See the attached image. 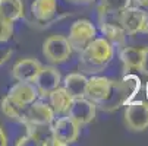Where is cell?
Listing matches in <instances>:
<instances>
[{"mask_svg": "<svg viewBox=\"0 0 148 146\" xmlns=\"http://www.w3.org/2000/svg\"><path fill=\"white\" fill-rule=\"evenodd\" d=\"M113 45L109 39L94 38L79 53V70L87 75H97L103 72L113 58Z\"/></svg>", "mask_w": 148, "mask_h": 146, "instance_id": "obj_1", "label": "cell"}, {"mask_svg": "<svg viewBox=\"0 0 148 146\" xmlns=\"http://www.w3.org/2000/svg\"><path fill=\"white\" fill-rule=\"evenodd\" d=\"M139 88L141 82L136 76H126L120 80H112L109 95L97 105L106 113L114 111L132 101V98L138 94Z\"/></svg>", "mask_w": 148, "mask_h": 146, "instance_id": "obj_2", "label": "cell"}, {"mask_svg": "<svg viewBox=\"0 0 148 146\" xmlns=\"http://www.w3.org/2000/svg\"><path fill=\"white\" fill-rule=\"evenodd\" d=\"M98 26L100 31L103 32L104 38L109 39L112 45L114 47H123L126 45V31L120 25L119 20V13H98Z\"/></svg>", "mask_w": 148, "mask_h": 146, "instance_id": "obj_3", "label": "cell"}, {"mask_svg": "<svg viewBox=\"0 0 148 146\" xmlns=\"http://www.w3.org/2000/svg\"><path fill=\"white\" fill-rule=\"evenodd\" d=\"M97 37V28L88 19H78L72 24L68 35V41L72 50L81 53Z\"/></svg>", "mask_w": 148, "mask_h": 146, "instance_id": "obj_4", "label": "cell"}, {"mask_svg": "<svg viewBox=\"0 0 148 146\" xmlns=\"http://www.w3.org/2000/svg\"><path fill=\"white\" fill-rule=\"evenodd\" d=\"M54 143L53 146H66L78 140L81 126L69 115H63L51 123Z\"/></svg>", "mask_w": 148, "mask_h": 146, "instance_id": "obj_5", "label": "cell"}, {"mask_svg": "<svg viewBox=\"0 0 148 146\" xmlns=\"http://www.w3.org/2000/svg\"><path fill=\"white\" fill-rule=\"evenodd\" d=\"M72 47L69 44L68 38L62 35H51L49 37L43 44V54L44 57L53 65H60L71 57Z\"/></svg>", "mask_w": 148, "mask_h": 146, "instance_id": "obj_6", "label": "cell"}, {"mask_svg": "<svg viewBox=\"0 0 148 146\" xmlns=\"http://www.w3.org/2000/svg\"><path fill=\"white\" fill-rule=\"evenodd\" d=\"M125 124L132 132H144L148 129V102L129 101L125 110Z\"/></svg>", "mask_w": 148, "mask_h": 146, "instance_id": "obj_7", "label": "cell"}, {"mask_svg": "<svg viewBox=\"0 0 148 146\" xmlns=\"http://www.w3.org/2000/svg\"><path fill=\"white\" fill-rule=\"evenodd\" d=\"M120 61L126 72L139 70L147 73V57H148V47H135V45H123L120 47L119 53Z\"/></svg>", "mask_w": 148, "mask_h": 146, "instance_id": "obj_8", "label": "cell"}, {"mask_svg": "<svg viewBox=\"0 0 148 146\" xmlns=\"http://www.w3.org/2000/svg\"><path fill=\"white\" fill-rule=\"evenodd\" d=\"M148 13L139 6H128L119 13V20L128 35H135L144 32Z\"/></svg>", "mask_w": 148, "mask_h": 146, "instance_id": "obj_9", "label": "cell"}, {"mask_svg": "<svg viewBox=\"0 0 148 146\" xmlns=\"http://www.w3.org/2000/svg\"><path fill=\"white\" fill-rule=\"evenodd\" d=\"M95 111H97V105L91 99H88L87 96H78L72 99V104L66 115H69L82 127L90 124L95 118Z\"/></svg>", "mask_w": 148, "mask_h": 146, "instance_id": "obj_10", "label": "cell"}, {"mask_svg": "<svg viewBox=\"0 0 148 146\" xmlns=\"http://www.w3.org/2000/svg\"><path fill=\"white\" fill-rule=\"evenodd\" d=\"M60 82L62 75L54 66H43L34 80V85L38 89V95L41 98H46L50 95L51 91L60 86Z\"/></svg>", "mask_w": 148, "mask_h": 146, "instance_id": "obj_11", "label": "cell"}, {"mask_svg": "<svg viewBox=\"0 0 148 146\" xmlns=\"http://www.w3.org/2000/svg\"><path fill=\"white\" fill-rule=\"evenodd\" d=\"M54 111L50 104L43 101H34L27 107L24 115V124H50L54 121Z\"/></svg>", "mask_w": 148, "mask_h": 146, "instance_id": "obj_12", "label": "cell"}, {"mask_svg": "<svg viewBox=\"0 0 148 146\" xmlns=\"http://www.w3.org/2000/svg\"><path fill=\"white\" fill-rule=\"evenodd\" d=\"M8 96L21 105H29L38 99L40 95L34 82H16L13 86H10Z\"/></svg>", "mask_w": 148, "mask_h": 146, "instance_id": "obj_13", "label": "cell"}, {"mask_svg": "<svg viewBox=\"0 0 148 146\" xmlns=\"http://www.w3.org/2000/svg\"><path fill=\"white\" fill-rule=\"evenodd\" d=\"M43 65L35 58H22L15 63L12 69V77L16 82H34Z\"/></svg>", "mask_w": 148, "mask_h": 146, "instance_id": "obj_14", "label": "cell"}, {"mask_svg": "<svg viewBox=\"0 0 148 146\" xmlns=\"http://www.w3.org/2000/svg\"><path fill=\"white\" fill-rule=\"evenodd\" d=\"M29 145L50 146L54 143L53 126L50 124H25Z\"/></svg>", "mask_w": 148, "mask_h": 146, "instance_id": "obj_15", "label": "cell"}, {"mask_svg": "<svg viewBox=\"0 0 148 146\" xmlns=\"http://www.w3.org/2000/svg\"><path fill=\"white\" fill-rule=\"evenodd\" d=\"M110 85H112V79L104 77V76H92L88 79L85 96L97 105L109 95Z\"/></svg>", "mask_w": 148, "mask_h": 146, "instance_id": "obj_16", "label": "cell"}, {"mask_svg": "<svg viewBox=\"0 0 148 146\" xmlns=\"http://www.w3.org/2000/svg\"><path fill=\"white\" fill-rule=\"evenodd\" d=\"M50 98V107L54 111V115H66L68 110L72 104L73 96L63 88V86H57L54 91L50 92L49 95Z\"/></svg>", "mask_w": 148, "mask_h": 146, "instance_id": "obj_17", "label": "cell"}, {"mask_svg": "<svg viewBox=\"0 0 148 146\" xmlns=\"http://www.w3.org/2000/svg\"><path fill=\"white\" fill-rule=\"evenodd\" d=\"M88 85V77L84 73H69L63 79V88H65L73 98L85 96Z\"/></svg>", "mask_w": 148, "mask_h": 146, "instance_id": "obj_18", "label": "cell"}, {"mask_svg": "<svg viewBox=\"0 0 148 146\" xmlns=\"http://www.w3.org/2000/svg\"><path fill=\"white\" fill-rule=\"evenodd\" d=\"M57 10V0H34L31 5V12L35 19L46 22L50 20Z\"/></svg>", "mask_w": 148, "mask_h": 146, "instance_id": "obj_19", "label": "cell"}, {"mask_svg": "<svg viewBox=\"0 0 148 146\" xmlns=\"http://www.w3.org/2000/svg\"><path fill=\"white\" fill-rule=\"evenodd\" d=\"M22 16H24L22 0H0V18L15 22Z\"/></svg>", "mask_w": 148, "mask_h": 146, "instance_id": "obj_20", "label": "cell"}, {"mask_svg": "<svg viewBox=\"0 0 148 146\" xmlns=\"http://www.w3.org/2000/svg\"><path fill=\"white\" fill-rule=\"evenodd\" d=\"M2 111L6 117H9L10 120H15V121H19L22 123L24 121V115H25V110L28 105H21V104L15 102L13 99H10L8 95L2 99Z\"/></svg>", "mask_w": 148, "mask_h": 146, "instance_id": "obj_21", "label": "cell"}, {"mask_svg": "<svg viewBox=\"0 0 148 146\" xmlns=\"http://www.w3.org/2000/svg\"><path fill=\"white\" fill-rule=\"evenodd\" d=\"M132 0H100L98 12L104 13H120L123 9L131 6Z\"/></svg>", "mask_w": 148, "mask_h": 146, "instance_id": "obj_22", "label": "cell"}, {"mask_svg": "<svg viewBox=\"0 0 148 146\" xmlns=\"http://www.w3.org/2000/svg\"><path fill=\"white\" fill-rule=\"evenodd\" d=\"M13 35V22L0 18V44L8 43Z\"/></svg>", "mask_w": 148, "mask_h": 146, "instance_id": "obj_23", "label": "cell"}, {"mask_svg": "<svg viewBox=\"0 0 148 146\" xmlns=\"http://www.w3.org/2000/svg\"><path fill=\"white\" fill-rule=\"evenodd\" d=\"M10 56H12V50H9V48H8V50L0 48V66H2L3 63H6Z\"/></svg>", "mask_w": 148, "mask_h": 146, "instance_id": "obj_24", "label": "cell"}, {"mask_svg": "<svg viewBox=\"0 0 148 146\" xmlns=\"http://www.w3.org/2000/svg\"><path fill=\"white\" fill-rule=\"evenodd\" d=\"M8 145V136L5 133V130L0 127V146H6Z\"/></svg>", "mask_w": 148, "mask_h": 146, "instance_id": "obj_25", "label": "cell"}, {"mask_svg": "<svg viewBox=\"0 0 148 146\" xmlns=\"http://www.w3.org/2000/svg\"><path fill=\"white\" fill-rule=\"evenodd\" d=\"M132 2L139 6V7H144V6H148V0H132Z\"/></svg>", "mask_w": 148, "mask_h": 146, "instance_id": "obj_26", "label": "cell"}, {"mask_svg": "<svg viewBox=\"0 0 148 146\" xmlns=\"http://www.w3.org/2000/svg\"><path fill=\"white\" fill-rule=\"evenodd\" d=\"M68 2H71V3H81V5H84V3H91V2H94V0H68Z\"/></svg>", "mask_w": 148, "mask_h": 146, "instance_id": "obj_27", "label": "cell"}, {"mask_svg": "<svg viewBox=\"0 0 148 146\" xmlns=\"http://www.w3.org/2000/svg\"><path fill=\"white\" fill-rule=\"evenodd\" d=\"M144 34L148 37V19H147V24H145V28H144Z\"/></svg>", "mask_w": 148, "mask_h": 146, "instance_id": "obj_28", "label": "cell"}, {"mask_svg": "<svg viewBox=\"0 0 148 146\" xmlns=\"http://www.w3.org/2000/svg\"><path fill=\"white\" fill-rule=\"evenodd\" d=\"M145 95H147V102H148V82H147V86H145Z\"/></svg>", "mask_w": 148, "mask_h": 146, "instance_id": "obj_29", "label": "cell"}]
</instances>
